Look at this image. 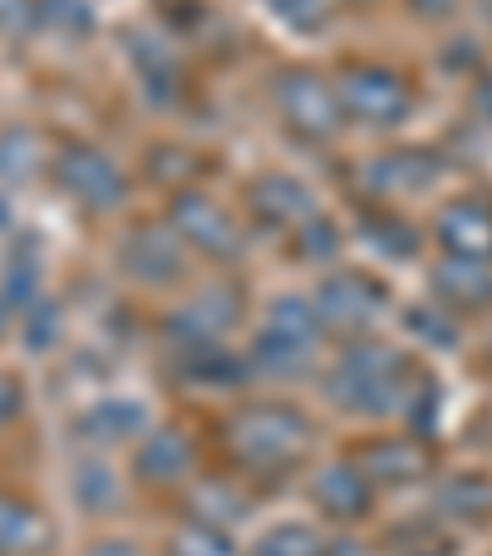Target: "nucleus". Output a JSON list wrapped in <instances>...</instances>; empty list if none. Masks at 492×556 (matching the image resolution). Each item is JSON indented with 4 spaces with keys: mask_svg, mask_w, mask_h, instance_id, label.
I'll list each match as a JSON object with an SVG mask.
<instances>
[{
    "mask_svg": "<svg viewBox=\"0 0 492 556\" xmlns=\"http://www.w3.org/2000/svg\"><path fill=\"white\" fill-rule=\"evenodd\" d=\"M433 507L449 527H488L492 522V478L478 468H458L439 478L433 488Z\"/></svg>",
    "mask_w": 492,
    "mask_h": 556,
    "instance_id": "f3484780",
    "label": "nucleus"
},
{
    "mask_svg": "<svg viewBox=\"0 0 492 556\" xmlns=\"http://www.w3.org/2000/svg\"><path fill=\"white\" fill-rule=\"evenodd\" d=\"M404 326H408V336L429 340V345H439V350L458 345V326H453L443 311H429V305H408V311H404Z\"/></svg>",
    "mask_w": 492,
    "mask_h": 556,
    "instance_id": "7c9ffc66",
    "label": "nucleus"
},
{
    "mask_svg": "<svg viewBox=\"0 0 492 556\" xmlns=\"http://www.w3.org/2000/svg\"><path fill=\"white\" fill-rule=\"evenodd\" d=\"M325 552L330 546L311 522H281L272 532H262V542H256V556H325Z\"/></svg>",
    "mask_w": 492,
    "mask_h": 556,
    "instance_id": "bb28decb",
    "label": "nucleus"
},
{
    "mask_svg": "<svg viewBox=\"0 0 492 556\" xmlns=\"http://www.w3.org/2000/svg\"><path fill=\"white\" fill-rule=\"evenodd\" d=\"M433 389V375L424 365L404 355V350L384 345V340L365 336V340H350L340 350V359L330 365L325 375V394L330 404L350 414H365V419H414V409L424 404V394Z\"/></svg>",
    "mask_w": 492,
    "mask_h": 556,
    "instance_id": "f257e3e1",
    "label": "nucleus"
},
{
    "mask_svg": "<svg viewBox=\"0 0 492 556\" xmlns=\"http://www.w3.org/2000/svg\"><path fill=\"white\" fill-rule=\"evenodd\" d=\"M50 546V522L35 503L0 493V556H40Z\"/></svg>",
    "mask_w": 492,
    "mask_h": 556,
    "instance_id": "412c9836",
    "label": "nucleus"
},
{
    "mask_svg": "<svg viewBox=\"0 0 492 556\" xmlns=\"http://www.w3.org/2000/svg\"><path fill=\"white\" fill-rule=\"evenodd\" d=\"M336 94L350 124H365V128H399L414 114V85L399 70H389V64H350L340 74Z\"/></svg>",
    "mask_w": 492,
    "mask_h": 556,
    "instance_id": "20e7f679",
    "label": "nucleus"
},
{
    "mask_svg": "<svg viewBox=\"0 0 492 556\" xmlns=\"http://www.w3.org/2000/svg\"><path fill=\"white\" fill-rule=\"evenodd\" d=\"M143 433H148V409L134 394H109V400H94L89 409L74 414V439L94 443V448L143 439Z\"/></svg>",
    "mask_w": 492,
    "mask_h": 556,
    "instance_id": "dca6fc26",
    "label": "nucleus"
},
{
    "mask_svg": "<svg viewBox=\"0 0 492 556\" xmlns=\"http://www.w3.org/2000/svg\"><path fill=\"white\" fill-rule=\"evenodd\" d=\"M266 11H272L281 25L301 30V35L325 25V0H266Z\"/></svg>",
    "mask_w": 492,
    "mask_h": 556,
    "instance_id": "473e14b6",
    "label": "nucleus"
},
{
    "mask_svg": "<svg viewBox=\"0 0 492 556\" xmlns=\"http://www.w3.org/2000/svg\"><path fill=\"white\" fill-rule=\"evenodd\" d=\"M433 295L458 315H482L492 311V266L488 262H453L443 256V266L433 271Z\"/></svg>",
    "mask_w": 492,
    "mask_h": 556,
    "instance_id": "6ab92c4d",
    "label": "nucleus"
},
{
    "mask_svg": "<svg viewBox=\"0 0 492 556\" xmlns=\"http://www.w3.org/2000/svg\"><path fill=\"white\" fill-rule=\"evenodd\" d=\"M0 291H5V301H30L35 295V281H40V256L30 252L25 242H15L11 252H5V271H0Z\"/></svg>",
    "mask_w": 492,
    "mask_h": 556,
    "instance_id": "c756f323",
    "label": "nucleus"
},
{
    "mask_svg": "<svg viewBox=\"0 0 492 556\" xmlns=\"http://www.w3.org/2000/svg\"><path fill=\"white\" fill-rule=\"evenodd\" d=\"M74 503L85 507V513H109L118 503V478L109 463H79L74 468Z\"/></svg>",
    "mask_w": 492,
    "mask_h": 556,
    "instance_id": "a878e982",
    "label": "nucleus"
},
{
    "mask_svg": "<svg viewBox=\"0 0 492 556\" xmlns=\"http://www.w3.org/2000/svg\"><path fill=\"white\" fill-rule=\"evenodd\" d=\"M355 468L365 472L375 488H408L424 483L433 472V448L424 443V433H384V439H369L359 453H350Z\"/></svg>",
    "mask_w": 492,
    "mask_h": 556,
    "instance_id": "9b49d317",
    "label": "nucleus"
},
{
    "mask_svg": "<svg viewBox=\"0 0 492 556\" xmlns=\"http://www.w3.org/2000/svg\"><path fill=\"white\" fill-rule=\"evenodd\" d=\"M311 448H315V424L295 404L281 400L241 404L227 419V453L247 472H291L311 458Z\"/></svg>",
    "mask_w": 492,
    "mask_h": 556,
    "instance_id": "f03ea898",
    "label": "nucleus"
},
{
    "mask_svg": "<svg viewBox=\"0 0 492 556\" xmlns=\"http://www.w3.org/2000/svg\"><path fill=\"white\" fill-rule=\"evenodd\" d=\"M247 212L266 231H295L315 217V192L301 178H291V173H262L247 188Z\"/></svg>",
    "mask_w": 492,
    "mask_h": 556,
    "instance_id": "4468645a",
    "label": "nucleus"
},
{
    "mask_svg": "<svg viewBox=\"0 0 492 556\" xmlns=\"http://www.w3.org/2000/svg\"><path fill=\"white\" fill-rule=\"evenodd\" d=\"M359 237H365L379 256H394V262H408V256L419 252V231L408 227L404 217H394L389 207H369L365 217H359Z\"/></svg>",
    "mask_w": 492,
    "mask_h": 556,
    "instance_id": "5701e85b",
    "label": "nucleus"
},
{
    "mask_svg": "<svg viewBox=\"0 0 492 556\" xmlns=\"http://www.w3.org/2000/svg\"><path fill=\"white\" fill-rule=\"evenodd\" d=\"M408 5H414V11L419 15H453V11H463V0H408Z\"/></svg>",
    "mask_w": 492,
    "mask_h": 556,
    "instance_id": "c9c22d12",
    "label": "nucleus"
},
{
    "mask_svg": "<svg viewBox=\"0 0 492 556\" xmlns=\"http://www.w3.org/2000/svg\"><path fill=\"white\" fill-rule=\"evenodd\" d=\"M237 315H241V291L227 281H212V286H202V291H192L188 301L168 315V336L178 340L182 350H212L237 326Z\"/></svg>",
    "mask_w": 492,
    "mask_h": 556,
    "instance_id": "9d476101",
    "label": "nucleus"
},
{
    "mask_svg": "<svg viewBox=\"0 0 492 556\" xmlns=\"http://www.w3.org/2000/svg\"><path fill=\"white\" fill-rule=\"evenodd\" d=\"M40 25V0H0V30L25 35Z\"/></svg>",
    "mask_w": 492,
    "mask_h": 556,
    "instance_id": "72a5a7b5",
    "label": "nucleus"
},
{
    "mask_svg": "<svg viewBox=\"0 0 492 556\" xmlns=\"http://www.w3.org/2000/svg\"><path fill=\"white\" fill-rule=\"evenodd\" d=\"M311 301H315V311H320V326L345 336V340H365L389 311V291L369 271L325 276V281L315 286Z\"/></svg>",
    "mask_w": 492,
    "mask_h": 556,
    "instance_id": "39448f33",
    "label": "nucleus"
},
{
    "mask_svg": "<svg viewBox=\"0 0 492 556\" xmlns=\"http://www.w3.org/2000/svg\"><path fill=\"white\" fill-rule=\"evenodd\" d=\"M311 503L320 507L330 522H359V517H369V507H375V483L355 468V458L325 463L311 478Z\"/></svg>",
    "mask_w": 492,
    "mask_h": 556,
    "instance_id": "2eb2a0df",
    "label": "nucleus"
},
{
    "mask_svg": "<svg viewBox=\"0 0 492 556\" xmlns=\"http://www.w3.org/2000/svg\"><path fill=\"white\" fill-rule=\"evenodd\" d=\"M192 463H198V448L182 429H148L134 453V472L143 483H182Z\"/></svg>",
    "mask_w": 492,
    "mask_h": 556,
    "instance_id": "a211bd4d",
    "label": "nucleus"
},
{
    "mask_svg": "<svg viewBox=\"0 0 492 556\" xmlns=\"http://www.w3.org/2000/svg\"><path fill=\"white\" fill-rule=\"evenodd\" d=\"M433 237H439L443 256L453 262H488L492 266V198L468 192L439 207L433 217Z\"/></svg>",
    "mask_w": 492,
    "mask_h": 556,
    "instance_id": "f8f14e48",
    "label": "nucleus"
},
{
    "mask_svg": "<svg viewBox=\"0 0 492 556\" xmlns=\"http://www.w3.org/2000/svg\"><path fill=\"white\" fill-rule=\"evenodd\" d=\"M118 271L138 286L182 281V271H188L182 237L173 227H157V222H138V227H128L124 242H118Z\"/></svg>",
    "mask_w": 492,
    "mask_h": 556,
    "instance_id": "1a4fd4ad",
    "label": "nucleus"
},
{
    "mask_svg": "<svg viewBox=\"0 0 492 556\" xmlns=\"http://www.w3.org/2000/svg\"><path fill=\"white\" fill-rule=\"evenodd\" d=\"M168 556H241V546H237V536H227V527L222 522L188 517V522L173 527Z\"/></svg>",
    "mask_w": 492,
    "mask_h": 556,
    "instance_id": "b1692460",
    "label": "nucleus"
},
{
    "mask_svg": "<svg viewBox=\"0 0 492 556\" xmlns=\"http://www.w3.org/2000/svg\"><path fill=\"white\" fill-rule=\"evenodd\" d=\"M389 552L394 556H453L458 542H453L443 517H408V522H399L389 532Z\"/></svg>",
    "mask_w": 492,
    "mask_h": 556,
    "instance_id": "4be33fe9",
    "label": "nucleus"
},
{
    "mask_svg": "<svg viewBox=\"0 0 492 556\" xmlns=\"http://www.w3.org/2000/svg\"><path fill=\"white\" fill-rule=\"evenodd\" d=\"M340 247H345L340 242V227L330 217H320V212H315L305 227H295V256H301V262H336Z\"/></svg>",
    "mask_w": 492,
    "mask_h": 556,
    "instance_id": "c85d7f7f",
    "label": "nucleus"
},
{
    "mask_svg": "<svg viewBox=\"0 0 492 556\" xmlns=\"http://www.w3.org/2000/svg\"><path fill=\"white\" fill-rule=\"evenodd\" d=\"M40 157H45V143L35 128L11 124L0 134V178L5 182H30L40 173Z\"/></svg>",
    "mask_w": 492,
    "mask_h": 556,
    "instance_id": "393cba45",
    "label": "nucleus"
},
{
    "mask_svg": "<svg viewBox=\"0 0 492 556\" xmlns=\"http://www.w3.org/2000/svg\"><path fill=\"white\" fill-rule=\"evenodd\" d=\"M89 556H143V552H138L134 542H94Z\"/></svg>",
    "mask_w": 492,
    "mask_h": 556,
    "instance_id": "e433bc0d",
    "label": "nucleus"
},
{
    "mask_svg": "<svg viewBox=\"0 0 492 556\" xmlns=\"http://www.w3.org/2000/svg\"><path fill=\"white\" fill-rule=\"evenodd\" d=\"M182 375L198 379V384H237V379L252 375V365H241L237 355H222V350L212 345V350H188Z\"/></svg>",
    "mask_w": 492,
    "mask_h": 556,
    "instance_id": "cd10ccee",
    "label": "nucleus"
},
{
    "mask_svg": "<svg viewBox=\"0 0 492 556\" xmlns=\"http://www.w3.org/2000/svg\"><path fill=\"white\" fill-rule=\"evenodd\" d=\"M276 109H281L286 128L311 138V143H330V138L340 134V124H345L336 85H330L325 74L305 70V64H295V70H286L281 79H276Z\"/></svg>",
    "mask_w": 492,
    "mask_h": 556,
    "instance_id": "423d86ee",
    "label": "nucleus"
},
{
    "mask_svg": "<svg viewBox=\"0 0 492 556\" xmlns=\"http://www.w3.org/2000/svg\"><path fill=\"white\" fill-rule=\"evenodd\" d=\"M40 25L60 35H89L94 30V15H89L85 0H40Z\"/></svg>",
    "mask_w": 492,
    "mask_h": 556,
    "instance_id": "2f4dec72",
    "label": "nucleus"
},
{
    "mask_svg": "<svg viewBox=\"0 0 492 556\" xmlns=\"http://www.w3.org/2000/svg\"><path fill=\"white\" fill-rule=\"evenodd\" d=\"M124 50H128V60H134V70H138L148 94L168 104V99L178 94V79H182V64H178V54H173V45L153 30H124Z\"/></svg>",
    "mask_w": 492,
    "mask_h": 556,
    "instance_id": "aec40b11",
    "label": "nucleus"
},
{
    "mask_svg": "<svg viewBox=\"0 0 492 556\" xmlns=\"http://www.w3.org/2000/svg\"><path fill=\"white\" fill-rule=\"evenodd\" d=\"M168 227L182 237V247H192L207 262H237L241 256V227L217 198L207 192L178 188L168 202Z\"/></svg>",
    "mask_w": 492,
    "mask_h": 556,
    "instance_id": "0eeeda50",
    "label": "nucleus"
},
{
    "mask_svg": "<svg viewBox=\"0 0 492 556\" xmlns=\"http://www.w3.org/2000/svg\"><path fill=\"white\" fill-rule=\"evenodd\" d=\"M54 182H60L64 198H74L89 212H114L128 192L124 168L94 143H64L54 153Z\"/></svg>",
    "mask_w": 492,
    "mask_h": 556,
    "instance_id": "6e6552de",
    "label": "nucleus"
},
{
    "mask_svg": "<svg viewBox=\"0 0 492 556\" xmlns=\"http://www.w3.org/2000/svg\"><path fill=\"white\" fill-rule=\"evenodd\" d=\"M443 157L433 148H394L365 163V188L375 198H419L439 182Z\"/></svg>",
    "mask_w": 492,
    "mask_h": 556,
    "instance_id": "ddd939ff",
    "label": "nucleus"
},
{
    "mask_svg": "<svg viewBox=\"0 0 492 556\" xmlns=\"http://www.w3.org/2000/svg\"><path fill=\"white\" fill-rule=\"evenodd\" d=\"M325 326L311 295H281L266 305V320L252 340V369L256 375H276V379H295L311 369L315 345H320Z\"/></svg>",
    "mask_w": 492,
    "mask_h": 556,
    "instance_id": "7ed1b4c3",
    "label": "nucleus"
},
{
    "mask_svg": "<svg viewBox=\"0 0 492 556\" xmlns=\"http://www.w3.org/2000/svg\"><path fill=\"white\" fill-rule=\"evenodd\" d=\"M25 409V384L11 375V369H0V429L15 424V414Z\"/></svg>",
    "mask_w": 492,
    "mask_h": 556,
    "instance_id": "f704fd0d",
    "label": "nucleus"
}]
</instances>
